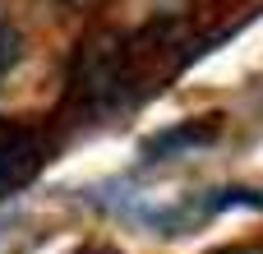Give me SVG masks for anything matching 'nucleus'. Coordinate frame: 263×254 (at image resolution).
I'll use <instances>...</instances> for the list:
<instances>
[{
  "mask_svg": "<svg viewBox=\"0 0 263 254\" xmlns=\"http://www.w3.org/2000/svg\"><path fill=\"white\" fill-rule=\"evenodd\" d=\"M129 46L120 42H88L74 65V97L83 106H111L129 93Z\"/></svg>",
  "mask_w": 263,
  "mask_h": 254,
  "instance_id": "1",
  "label": "nucleus"
},
{
  "mask_svg": "<svg viewBox=\"0 0 263 254\" xmlns=\"http://www.w3.org/2000/svg\"><path fill=\"white\" fill-rule=\"evenodd\" d=\"M18 51H23V42H18V32H14L9 23H0V79L9 74V65L18 60Z\"/></svg>",
  "mask_w": 263,
  "mask_h": 254,
  "instance_id": "3",
  "label": "nucleus"
},
{
  "mask_svg": "<svg viewBox=\"0 0 263 254\" xmlns=\"http://www.w3.org/2000/svg\"><path fill=\"white\" fill-rule=\"evenodd\" d=\"M92 254H116V250H92Z\"/></svg>",
  "mask_w": 263,
  "mask_h": 254,
  "instance_id": "4",
  "label": "nucleus"
},
{
  "mask_svg": "<svg viewBox=\"0 0 263 254\" xmlns=\"http://www.w3.org/2000/svg\"><path fill=\"white\" fill-rule=\"evenodd\" d=\"M46 157V143L32 125H18V120H0V194L23 185Z\"/></svg>",
  "mask_w": 263,
  "mask_h": 254,
  "instance_id": "2",
  "label": "nucleus"
}]
</instances>
